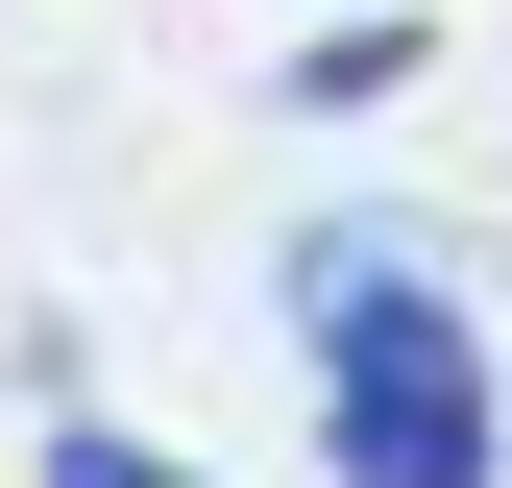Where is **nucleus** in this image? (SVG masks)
<instances>
[{"mask_svg":"<svg viewBox=\"0 0 512 488\" xmlns=\"http://www.w3.org/2000/svg\"><path fill=\"white\" fill-rule=\"evenodd\" d=\"M293 318H317V464H342V488H488L512 464V391H488L464 293H439L391 220L293 244Z\"/></svg>","mask_w":512,"mask_h":488,"instance_id":"1","label":"nucleus"},{"mask_svg":"<svg viewBox=\"0 0 512 488\" xmlns=\"http://www.w3.org/2000/svg\"><path fill=\"white\" fill-rule=\"evenodd\" d=\"M49 488H196V464H147L122 415H49Z\"/></svg>","mask_w":512,"mask_h":488,"instance_id":"2","label":"nucleus"}]
</instances>
